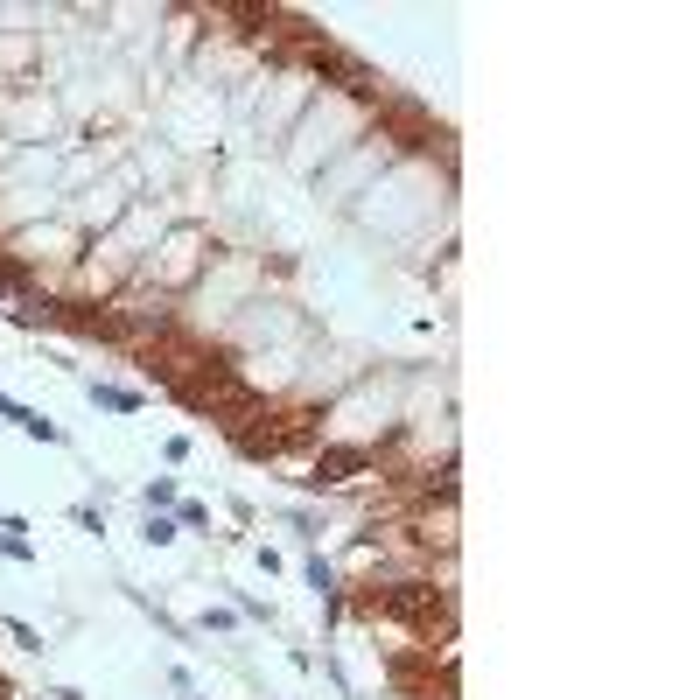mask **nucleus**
I'll return each mask as SVG.
<instances>
[{"mask_svg": "<svg viewBox=\"0 0 700 700\" xmlns=\"http://www.w3.org/2000/svg\"><path fill=\"white\" fill-rule=\"evenodd\" d=\"M350 469H372V449H323V456H316V469H308V477H301V484H344Z\"/></svg>", "mask_w": 700, "mask_h": 700, "instance_id": "1", "label": "nucleus"}, {"mask_svg": "<svg viewBox=\"0 0 700 700\" xmlns=\"http://www.w3.org/2000/svg\"><path fill=\"white\" fill-rule=\"evenodd\" d=\"M7 638H14V645H22V651H43V630H28L22 617H7Z\"/></svg>", "mask_w": 700, "mask_h": 700, "instance_id": "5", "label": "nucleus"}, {"mask_svg": "<svg viewBox=\"0 0 700 700\" xmlns=\"http://www.w3.org/2000/svg\"><path fill=\"white\" fill-rule=\"evenodd\" d=\"M84 393H91L99 406H112V413H140V393H134V385H106V378H91Z\"/></svg>", "mask_w": 700, "mask_h": 700, "instance_id": "2", "label": "nucleus"}, {"mask_svg": "<svg viewBox=\"0 0 700 700\" xmlns=\"http://www.w3.org/2000/svg\"><path fill=\"white\" fill-rule=\"evenodd\" d=\"M147 539H155V546H168V539H175V518H162V512H147Z\"/></svg>", "mask_w": 700, "mask_h": 700, "instance_id": "7", "label": "nucleus"}, {"mask_svg": "<svg viewBox=\"0 0 700 700\" xmlns=\"http://www.w3.org/2000/svg\"><path fill=\"white\" fill-rule=\"evenodd\" d=\"M22 434H28V441H63V428H56V421H43V413H28Z\"/></svg>", "mask_w": 700, "mask_h": 700, "instance_id": "4", "label": "nucleus"}, {"mask_svg": "<svg viewBox=\"0 0 700 700\" xmlns=\"http://www.w3.org/2000/svg\"><path fill=\"white\" fill-rule=\"evenodd\" d=\"M0 421H14V428H22V421H28V406H22V400H7V393H0Z\"/></svg>", "mask_w": 700, "mask_h": 700, "instance_id": "8", "label": "nucleus"}, {"mask_svg": "<svg viewBox=\"0 0 700 700\" xmlns=\"http://www.w3.org/2000/svg\"><path fill=\"white\" fill-rule=\"evenodd\" d=\"M189 700H196V694H189Z\"/></svg>", "mask_w": 700, "mask_h": 700, "instance_id": "10", "label": "nucleus"}, {"mask_svg": "<svg viewBox=\"0 0 700 700\" xmlns=\"http://www.w3.org/2000/svg\"><path fill=\"white\" fill-rule=\"evenodd\" d=\"M0 553H7V561H35V546H28L22 533H0Z\"/></svg>", "mask_w": 700, "mask_h": 700, "instance_id": "6", "label": "nucleus"}, {"mask_svg": "<svg viewBox=\"0 0 700 700\" xmlns=\"http://www.w3.org/2000/svg\"><path fill=\"white\" fill-rule=\"evenodd\" d=\"M140 497H147V512H175V505H183V497H175V484H168V477H155V484L140 490Z\"/></svg>", "mask_w": 700, "mask_h": 700, "instance_id": "3", "label": "nucleus"}, {"mask_svg": "<svg viewBox=\"0 0 700 700\" xmlns=\"http://www.w3.org/2000/svg\"><path fill=\"white\" fill-rule=\"evenodd\" d=\"M50 700H84V694H71V686H56V694H50Z\"/></svg>", "mask_w": 700, "mask_h": 700, "instance_id": "9", "label": "nucleus"}]
</instances>
